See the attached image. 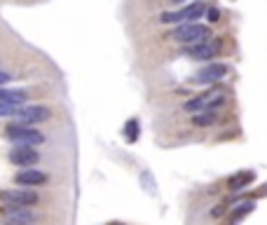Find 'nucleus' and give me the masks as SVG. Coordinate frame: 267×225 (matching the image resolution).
<instances>
[{"mask_svg": "<svg viewBox=\"0 0 267 225\" xmlns=\"http://www.w3.org/2000/svg\"><path fill=\"white\" fill-rule=\"evenodd\" d=\"M223 52V38H206V40H199V43H190L183 47V54L190 56V59H197V61H209L218 54Z\"/></svg>", "mask_w": 267, "mask_h": 225, "instance_id": "f257e3e1", "label": "nucleus"}, {"mask_svg": "<svg viewBox=\"0 0 267 225\" xmlns=\"http://www.w3.org/2000/svg\"><path fill=\"white\" fill-rule=\"evenodd\" d=\"M167 38L176 40V43L190 45V43H199V40H206V38H211V31H209V26H204V24L185 22V24H181L178 28H173V31H171Z\"/></svg>", "mask_w": 267, "mask_h": 225, "instance_id": "f03ea898", "label": "nucleus"}, {"mask_svg": "<svg viewBox=\"0 0 267 225\" xmlns=\"http://www.w3.org/2000/svg\"><path fill=\"white\" fill-rule=\"evenodd\" d=\"M5 136H7L14 146H40L45 141V136L38 129H33L31 125H22V122L10 125V127L5 129Z\"/></svg>", "mask_w": 267, "mask_h": 225, "instance_id": "7ed1b4c3", "label": "nucleus"}, {"mask_svg": "<svg viewBox=\"0 0 267 225\" xmlns=\"http://www.w3.org/2000/svg\"><path fill=\"white\" fill-rule=\"evenodd\" d=\"M225 103V92L223 89H209L206 94H199V97L185 101V110L188 113H197V110H209V108H218Z\"/></svg>", "mask_w": 267, "mask_h": 225, "instance_id": "20e7f679", "label": "nucleus"}, {"mask_svg": "<svg viewBox=\"0 0 267 225\" xmlns=\"http://www.w3.org/2000/svg\"><path fill=\"white\" fill-rule=\"evenodd\" d=\"M206 7H204L202 2H193V5H188V7H183L178 12H162L160 14V22L162 24H178V22H194V19H199Z\"/></svg>", "mask_w": 267, "mask_h": 225, "instance_id": "39448f33", "label": "nucleus"}, {"mask_svg": "<svg viewBox=\"0 0 267 225\" xmlns=\"http://www.w3.org/2000/svg\"><path fill=\"white\" fill-rule=\"evenodd\" d=\"M49 118H52V110L47 106H26L17 110V122H22V125H38Z\"/></svg>", "mask_w": 267, "mask_h": 225, "instance_id": "423d86ee", "label": "nucleus"}, {"mask_svg": "<svg viewBox=\"0 0 267 225\" xmlns=\"http://www.w3.org/2000/svg\"><path fill=\"white\" fill-rule=\"evenodd\" d=\"M35 146H14L10 150V162L17 167H33L40 162V152L33 150Z\"/></svg>", "mask_w": 267, "mask_h": 225, "instance_id": "0eeeda50", "label": "nucleus"}, {"mask_svg": "<svg viewBox=\"0 0 267 225\" xmlns=\"http://www.w3.org/2000/svg\"><path fill=\"white\" fill-rule=\"evenodd\" d=\"M0 200L7 204H19V206H33V204L38 202V195L33 193V190H26V185L24 188H12V190H2L0 193Z\"/></svg>", "mask_w": 267, "mask_h": 225, "instance_id": "6e6552de", "label": "nucleus"}, {"mask_svg": "<svg viewBox=\"0 0 267 225\" xmlns=\"http://www.w3.org/2000/svg\"><path fill=\"white\" fill-rule=\"evenodd\" d=\"M227 73H230L227 64H209L206 68H202L199 73L194 75L193 82H194V85H211V82H218V80H223Z\"/></svg>", "mask_w": 267, "mask_h": 225, "instance_id": "1a4fd4ad", "label": "nucleus"}, {"mask_svg": "<svg viewBox=\"0 0 267 225\" xmlns=\"http://www.w3.org/2000/svg\"><path fill=\"white\" fill-rule=\"evenodd\" d=\"M2 218H5V223H10V225H28L35 221V216L26 206H19V204H10L2 211Z\"/></svg>", "mask_w": 267, "mask_h": 225, "instance_id": "9d476101", "label": "nucleus"}, {"mask_svg": "<svg viewBox=\"0 0 267 225\" xmlns=\"http://www.w3.org/2000/svg\"><path fill=\"white\" fill-rule=\"evenodd\" d=\"M45 181H47V174H43L40 169H28V167H22V172L14 176V183L17 185H26V188L40 185Z\"/></svg>", "mask_w": 267, "mask_h": 225, "instance_id": "9b49d317", "label": "nucleus"}, {"mask_svg": "<svg viewBox=\"0 0 267 225\" xmlns=\"http://www.w3.org/2000/svg\"><path fill=\"white\" fill-rule=\"evenodd\" d=\"M253 181H256V174L253 172H237L227 178V188L232 193H239V190H244L246 185H251Z\"/></svg>", "mask_w": 267, "mask_h": 225, "instance_id": "f8f14e48", "label": "nucleus"}, {"mask_svg": "<svg viewBox=\"0 0 267 225\" xmlns=\"http://www.w3.org/2000/svg\"><path fill=\"white\" fill-rule=\"evenodd\" d=\"M253 209H256V202H253V200H248V202H239L235 209H232V214H230V221H232V223H239V221H242L244 216L251 214Z\"/></svg>", "mask_w": 267, "mask_h": 225, "instance_id": "ddd939ff", "label": "nucleus"}, {"mask_svg": "<svg viewBox=\"0 0 267 225\" xmlns=\"http://www.w3.org/2000/svg\"><path fill=\"white\" fill-rule=\"evenodd\" d=\"M28 94L24 92H17V89H0V101H7V103H14V106H22L26 101Z\"/></svg>", "mask_w": 267, "mask_h": 225, "instance_id": "4468645a", "label": "nucleus"}, {"mask_svg": "<svg viewBox=\"0 0 267 225\" xmlns=\"http://www.w3.org/2000/svg\"><path fill=\"white\" fill-rule=\"evenodd\" d=\"M193 122L197 127H209L216 122V108H209V110H197V115L193 118Z\"/></svg>", "mask_w": 267, "mask_h": 225, "instance_id": "2eb2a0df", "label": "nucleus"}, {"mask_svg": "<svg viewBox=\"0 0 267 225\" xmlns=\"http://www.w3.org/2000/svg\"><path fill=\"white\" fill-rule=\"evenodd\" d=\"M139 131H141V125L139 120H129L127 125H124V139L129 141V143H134V141H139Z\"/></svg>", "mask_w": 267, "mask_h": 225, "instance_id": "dca6fc26", "label": "nucleus"}, {"mask_svg": "<svg viewBox=\"0 0 267 225\" xmlns=\"http://www.w3.org/2000/svg\"><path fill=\"white\" fill-rule=\"evenodd\" d=\"M141 183H143L146 193H150V195L157 193V185H155V178L150 176V172H143V174H141Z\"/></svg>", "mask_w": 267, "mask_h": 225, "instance_id": "f3484780", "label": "nucleus"}, {"mask_svg": "<svg viewBox=\"0 0 267 225\" xmlns=\"http://www.w3.org/2000/svg\"><path fill=\"white\" fill-rule=\"evenodd\" d=\"M17 110H19V106L7 103V101H0V118H12V115H17Z\"/></svg>", "mask_w": 267, "mask_h": 225, "instance_id": "a211bd4d", "label": "nucleus"}, {"mask_svg": "<svg viewBox=\"0 0 267 225\" xmlns=\"http://www.w3.org/2000/svg\"><path fill=\"white\" fill-rule=\"evenodd\" d=\"M206 19H209V24H216V22H220V10L218 7H206Z\"/></svg>", "mask_w": 267, "mask_h": 225, "instance_id": "6ab92c4d", "label": "nucleus"}, {"mask_svg": "<svg viewBox=\"0 0 267 225\" xmlns=\"http://www.w3.org/2000/svg\"><path fill=\"white\" fill-rule=\"evenodd\" d=\"M225 209H227V204H218L214 211H211V216H214V218H220V216L225 214Z\"/></svg>", "mask_w": 267, "mask_h": 225, "instance_id": "aec40b11", "label": "nucleus"}, {"mask_svg": "<svg viewBox=\"0 0 267 225\" xmlns=\"http://www.w3.org/2000/svg\"><path fill=\"white\" fill-rule=\"evenodd\" d=\"M10 80H12V75H10V73H2V71H0V85H7Z\"/></svg>", "mask_w": 267, "mask_h": 225, "instance_id": "412c9836", "label": "nucleus"}, {"mask_svg": "<svg viewBox=\"0 0 267 225\" xmlns=\"http://www.w3.org/2000/svg\"><path fill=\"white\" fill-rule=\"evenodd\" d=\"M171 2H183V0H171Z\"/></svg>", "mask_w": 267, "mask_h": 225, "instance_id": "4be33fe9", "label": "nucleus"}]
</instances>
